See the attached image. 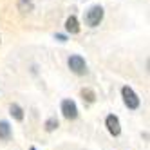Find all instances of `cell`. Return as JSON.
<instances>
[{"label": "cell", "instance_id": "1", "mask_svg": "<svg viewBox=\"0 0 150 150\" xmlns=\"http://www.w3.org/2000/svg\"><path fill=\"white\" fill-rule=\"evenodd\" d=\"M121 98H123V103L128 110H137L139 107H141V100H139V96L134 92L132 87H128V85H125V87L121 89Z\"/></svg>", "mask_w": 150, "mask_h": 150}, {"label": "cell", "instance_id": "2", "mask_svg": "<svg viewBox=\"0 0 150 150\" xmlns=\"http://www.w3.org/2000/svg\"><path fill=\"white\" fill-rule=\"evenodd\" d=\"M60 110L63 114V117L69 121H74L78 117V105L74 103L72 100H63L62 105H60Z\"/></svg>", "mask_w": 150, "mask_h": 150}, {"label": "cell", "instance_id": "3", "mask_svg": "<svg viewBox=\"0 0 150 150\" xmlns=\"http://www.w3.org/2000/svg\"><path fill=\"white\" fill-rule=\"evenodd\" d=\"M105 127H107V130H109V134L112 137H120L121 136V123H120V117L116 114H109L105 117Z\"/></svg>", "mask_w": 150, "mask_h": 150}, {"label": "cell", "instance_id": "4", "mask_svg": "<svg viewBox=\"0 0 150 150\" xmlns=\"http://www.w3.org/2000/svg\"><path fill=\"white\" fill-rule=\"evenodd\" d=\"M67 63H69V69L74 74H78V76H83V74L87 72V63H85V60L80 54H72Z\"/></svg>", "mask_w": 150, "mask_h": 150}, {"label": "cell", "instance_id": "5", "mask_svg": "<svg viewBox=\"0 0 150 150\" xmlns=\"http://www.w3.org/2000/svg\"><path fill=\"white\" fill-rule=\"evenodd\" d=\"M101 20H103V7H100V6L91 7L89 13H87V16H85V22H87V25H91V27L100 25Z\"/></svg>", "mask_w": 150, "mask_h": 150}, {"label": "cell", "instance_id": "6", "mask_svg": "<svg viewBox=\"0 0 150 150\" xmlns=\"http://www.w3.org/2000/svg\"><path fill=\"white\" fill-rule=\"evenodd\" d=\"M11 136H13L11 125H9V121L2 120V121H0V139H2V141H9V139H11Z\"/></svg>", "mask_w": 150, "mask_h": 150}, {"label": "cell", "instance_id": "7", "mask_svg": "<svg viewBox=\"0 0 150 150\" xmlns=\"http://www.w3.org/2000/svg\"><path fill=\"white\" fill-rule=\"evenodd\" d=\"M9 114H11L13 120H16V121H24V117H25L24 109L18 103H11V105H9Z\"/></svg>", "mask_w": 150, "mask_h": 150}, {"label": "cell", "instance_id": "8", "mask_svg": "<svg viewBox=\"0 0 150 150\" xmlns=\"http://www.w3.org/2000/svg\"><path fill=\"white\" fill-rule=\"evenodd\" d=\"M65 29L69 31L71 35H78L80 33V24H78V18L76 16H69L65 20Z\"/></svg>", "mask_w": 150, "mask_h": 150}, {"label": "cell", "instance_id": "9", "mask_svg": "<svg viewBox=\"0 0 150 150\" xmlns=\"http://www.w3.org/2000/svg\"><path fill=\"white\" fill-rule=\"evenodd\" d=\"M58 127H60V123H58L56 117H47L45 123H44V130L45 132H54Z\"/></svg>", "mask_w": 150, "mask_h": 150}, {"label": "cell", "instance_id": "10", "mask_svg": "<svg viewBox=\"0 0 150 150\" xmlns=\"http://www.w3.org/2000/svg\"><path fill=\"white\" fill-rule=\"evenodd\" d=\"M81 98H83V101H87V103H94L96 101V92L92 91V89H81Z\"/></svg>", "mask_w": 150, "mask_h": 150}, {"label": "cell", "instance_id": "11", "mask_svg": "<svg viewBox=\"0 0 150 150\" xmlns=\"http://www.w3.org/2000/svg\"><path fill=\"white\" fill-rule=\"evenodd\" d=\"M18 11H22V13L33 11V2L31 0H18Z\"/></svg>", "mask_w": 150, "mask_h": 150}, {"label": "cell", "instance_id": "12", "mask_svg": "<svg viewBox=\"0 0 150 150\" xmlns=\"http://www.w3.org/2000/svg\"><path fill=\"white\" fill-rule=\"evenodd\" d=\"M54 38L60 40V42H65V40H67V36H63V35H54Z\"/></svg>", "mask_w": 150, "mask_h": 150}, {"label": "cell", "instance_id": "13", "mask_svg": "<svg viewBox=\"0 0 150 150\" xmlns=\"http://www.w3.org/2000/svg\"><path fill=\"white\" fill-rule=\"evenodd\" d=\"M29 150H38V148H36V146H31V148H29Z\"/></svg>", "mask_w": 150, "mask_h": 150}]
</instances>
